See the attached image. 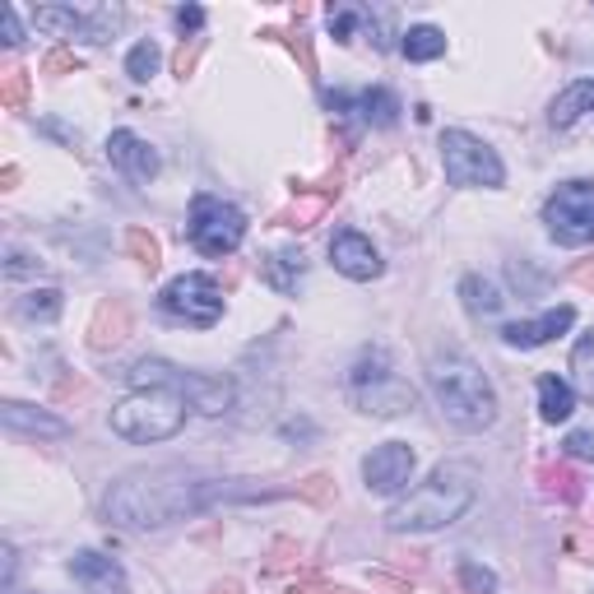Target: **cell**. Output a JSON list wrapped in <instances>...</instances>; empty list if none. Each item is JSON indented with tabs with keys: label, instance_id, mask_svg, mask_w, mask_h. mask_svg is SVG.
I'll use <instances>...</instances> for the list:
<instances>
[{
	"label": "cell",
	"instance_id": "obj_27",
	"mask_svg": "<svg viewBox=\"0 0 594 594\" xmlns=\"http://www.w3.org/2000/svg\"><path fill=\"white\" fill-rule=\"evenodd\" d=\"M126 251L135 256V265H140V270H148V274H154V270L163 265V247H158V237H154V233H144V228H130V233H126Z\"/></svg>",
	"mask_w": 594,
	"mask_h": 594
},
{
	"label": "cell",
	"instance_id": "obj_22",
	"mask_svg": "<svg viewBox=\"0 0 594 594\" xmlns=\"http://www.w3.org/2000/svg\"><path fill=\"white\" fill-rule=\"evenodd\" d=\"M460 297H464V311L474 316V321H492V316L501 311V288L492 284V278H483V274H464L460 278Z\"/></svg>",
	"mask_w": 594,
	"mask_h": 594
},
{
	"label": "cell",
	"instance_id": "obj_20",
	"mask_svg": "<svg viewBox=\"0 0 594 594\" xmlns=\"http://www.w3.org/2000/svg\"><path fill=\"white\" fill-rule=\"evenodd\" d=\"M330 107H358L367 126H395L400 121V98L390 88H367L358 98H344V93H334Z\"/></svg>",
	"mask_w": 594,
	"mask_h": 594
},
{
	"label": "cell",
	"instance_id": "obj_30",
	"mask_svg": "<svg viewBox=\"0 0 594 594\" xmlns=\"http://www.w3.org/2000/svg\"><path fill=\"white\" fill-rule=\"evenodd\" d=\"M460 585H464V594H497V571L478 567L474 557H464L460 562Z\"/></svg>",
	"mask_w": 594,
	"mask_h": 594
},
{
	"label": "cell",
	"instance_id": "obj_3",
	"mask_svg": "<svg viewBox=\"0 0 594 594\" xmlns=\"http://www.w3.org/2000/svg\"><path fill=\"white\" fill-rule=\"evenodd\" d=\"M427 381H432L441 414L451 418L460 432H483V427L497 423V390L488 381V371L474 358L441 353V358H432V367H427Z\"/></svg>",
	"mask_w": 594,
	"mask_h": 594
},
{
	"label": "cell",
	"instance_id": "obj_4",
	"mask_svg": "<svg viewBox=\"0 0 594 594\" xmlns=\"http://www.w3.org/2000/svg\"><path fill=\"white\" fill-rule=\"evenodd\" d=\"M130 385L135 390H173V395H181L186 404L195 408V414L204 418H218L228 414L237 390L228 377H204V371H186L177 363L167 358H140L135 367H130Z\"/></svg>",
	"mask_w": 594,
	"mask_h": 594
},
{
	"label": "cell",
	"instance_id": "obj_9",
	"mask_svg": "<svg viewBox=\"0 0 594 594\" xmlns=\"http://www.w3.org/2000/svg\"><path fill=\"white\" fill-rule=\"evenodd\" d=\"M544 223L562 247H590L594 241V181H562L544 204Z\"/></svg>",
	"mask_w": 594,
	"mask_h": 594
},
{
	"label": "cell",
	"instance_id": "obj_1",
	"mask_svg": "<svg viewBox=\"0 0 594 594\" xmlns=\"http://www.w3.org/2000/svg\"><path fill=\"white\" fill-rule=\"evenodd\" d=\"M228 497H270V492L237 488V483H218V478H191L181 470H135L111 483L103 507H107V520H117L126 530H158Z\"/></svg>",
	"mask_w": 594,
	"mask_h": 594
},
{
	"label": "cell",
	"instance_id": "obj_12",
	"mask_svg": "<svg viewBox=\"0 0 594 594\" xmlns=\"http://www.w3.org/2000/svg\"><path fill=\"white\" fill-rule=\"evenodd\" d=\"M548 126L553 135H562L571 144L594 140V80H575L571 88H562L548 107Z\"/></svg>",
	"mask_w": 594,
	"mask_h": 594
},
{
	"label": "cell",
	"instance_id": "obj_14",
	"mask_svg": "<svg viewBox=\"0 0 594 594\" xmlns=\"http://www.w3.org/2000/svg\"><path fill=\"white\" fill-rule=\"evenodd\" d=\"M330 260H334V270H340L344 278H353V284H371V278L381 274V251L371 247V241L363 233H334L330 241Z\"/></svg>",
	"mask_w": 594,
	"mask_h": 594
},
{
	"label": "cell",
	"instance_id": "obj_38",
	"mask_svg": "<svg viewBox=\"0 0 594 594\" xmlns=\"http://www.w3.org/2000/svg\"><path fill=\"white\" fill-rule=\"evenodd\" d=\"M567 278H571V284H581V288H594V256L581 260V265H571Z\"/></svg>",
	"mask_w": 594,
	"mask_h": 594
},
{
	"label": "cell",
	"instance_id": "obj_41",
	"mask_svg": "<svg viewBox=\"0 0 594 594\" xmlns=\"http://www.w3.org/2000/svg\"><path fill=\"white\" fill-rule=\"evenodd\" d=\"M14 585V548H5V590Z\"/></svg>",
	"mask_w": 594,
	"mask_h": 594
},
{
	"label": "cell",
	"instance_id": "obj_31",
	"mask_svg": "<svg viewBox=\"0 0 594 594\" xmlns=\"http://www.w3.org/2000/svg\"><path fill=\"white\" fill-rule=\"evenodd\" d=\"M538 478H544L548 492H557L562 501H581V478H575L571 470H557L553 464V470H538Z\"/></svg>",
	"mask_w": 594,
	"mask_h": 594
},
{
	"label": "cell",
	"instance_id": "obj_28",
	"mask_svg": "<svg viewBox=\"0 0 594 594\" xmlns=\"http://www.w3.org/2000/svg\"><path fill=\"white\" fill-rule=\"evenodd\" d=\"M325 204H330V195H302L293 210H284L274 223H284V228H311V223L325 214Z\"/></svg>",
	"mask_w": 594,
	"mask_h": 594
},
{
	"label": "cell",
	"instance_id": "obj_33",
	"mask_svg": "<svg viewBox=\"0 0 594 594\" xmlns=\"http://www.w3.org/2000/svg\"><path fill=\"white\" fill-rule=\"evenodd\" d=\"M74 70H80V56L66 51V47H56V51L43 56V74H74Z\"/></svg>",
	"mask_w": 594,
	"mask_h": 594
},
{
	"label": "cell",
	"instance_id": "obj_19",
	"mask_svg": "<svg viewBox=\"0 0 594 594\" xmlns=\"http://www.w3.org/2000/svg\"><path fill=\"white\" fill-rule=\"evenodd\" d=\"M0 418H5L10 432H33V437H70V423H66V418H51V414H43V408L19 404V400H5V404H0Z\"/></svg>",
	"mask_w": 594,
	"mask_h": 594
},
{
	"label": "cell",
	"instance_id": "obj_37",
	"mask_svg": "<svg viewBox=\"0 0 594 594\" xmlns=\"http://www.w3.org/2000/svg\"><path fill=\"white\" fill-rule=\"evenodd\" d=\"M195 56H200V37H191V47L181 43V51H177V74H181V80L195 70Z\"/></svg>",
	"mask_w": 594,
	"mask_h": 594
},
{
	"label": "cell",
	"instance_id": "obj_35",
	"mask_svg": "<svg viewBox=\"0 0 594 594\" xmlns=\"http://www.w3.org/2000/svg\"><path fill=\"white\" fill-rule=\"evenodd\" d=\"M562 451H567L571 460H594V432H571V437L562 441Z\"/></svg>",
	"mask_w": 594,
	"mask_h": 594
},
{
	"label": "cell",
	"instance_id": "obj_15",
	"mask_svg": "<svg viewBox=\"0 0 594 594\" xmlns=\"http://www.w3.org/2000/svg\"><path fill=\"white\" fill-rule=\"evenodd\" d=\"M107 158H111V167H121V173H126L130 181H154V177H158V167H163L158 148L148 144V140H140L135 130H111V140H107Z\"/></svg>",
	"mask_w": 594,
	"mask_h": 594
},
{
	"label": "cell",
	"instance_id": "obj_34",
	"mask_svg": "<svg viewBox=\"0 0 594 594\" xmlns=\"http://www.w3.org/2000/svg\"><path fill=\"white\" fill-rule=\"evenodd\" d=\"M330 492H334L330 474H311L307 483H297V497H307V501H330Z\"/></svg>",
	"mask_w": 594,
	"mask_h": 594
},
{
	"label": "cell",
	"instance_id": "obj_42",
	"mask_svg": "<svg viewBox=\"0 0 594 594\" xmlns=\"http://www.w3.org/2000/svg\"><path fill=\"white\" fill-rule=\"evenodd\" d=\"M297 594H325V585L321 581H302V585H297Z\"/></svg>",
	"mask_w": 594,
	"mask_h": 594
},
{
	"label": "cell",
	"instance_id": "obj_32",
	"mask_svg": "<svg viewBox=\"0 0 594 594\" xmlns=\"http://www.w3.org/2000/svg\"><path fill=\"white\" fill-rule=\"evenodd\" d=\"M0 103L14 107V111L28 103V70H5V80H0Z\"/></svg>",
	"mask_w": 594,
	"mask_h": 594
},
{
	"label": "cell",
	"instance_id": "obj_40",
	"mask_svg": "<svg viewBox=\"0 0 594 594\" xmlns=\"http://www.w3.org/2000/svg\"><path fill=\"white\" fill-rule=\"evenodd\" d=\"M210 594H241V585L237 581H218V585H210Z\"/></svg>",
	"mask_w": 594,
	"mask_h": 594
},
{
	"label": "cell",
	"instance_id": "obj_26",
	"mask_svg": "<svg viewBox=\"0 0 594 594\" xmlns=\"http://www.w3.org/2000/svg\"><path fill=\"white\" fill-rule=\"evenodd\" d=\"M571 377H575V390L594 404V330L571 348Z\"/></svg>",
	"mask_w": 594,
	"mask_h": 594
},
{
	"label": "cell",
	"instance_id": "obj_16",
	"mask_svg": "<svg viewBox=\"0 0 594 594\" xmlns=\"http://www.w3.org/2000/svg\"><path fill=\"white\" fill-rule=\"evenodd\" d=\"M70 575L84 585V594H130L126 585V571L117 557H103V553H93V548H80L70 557Z\"/></svg>",
	"mask_w": 594,
	"mask_h": 594
},
{
	"label": "cell",
	"instance_id": "obj_10",
	"mask_svg": "<svg viewBox=\"0 0 594 594\" xmlns=\"http://www.w3.org/2000/svg\"><path fill=\"white\" fill-rule=\"evenodd\" d=\"M33 24L51 37H80L88 47H103L121 33L126 10L121 5H93V10H66V5H43L33 10Z\"/></svg>",
	"mask_w": 594,
	"mask_h": 594
},
{
	"label": "cell",
	"instance_id": "obj_5",
	"mask_svg": "<svg viewBox=\"0 0 594 594\" xmlns=\"http://www.w3.org/2000/svg\"><path fill=\"white\" fill-rule=\"evenodd\" d=\"M186 414H191V404L173 395V390H130V395L117 400V408H111V432L121 441H135V445H158V441L181 432Z\"/></svg>",
	"mask_w": 594,
	"mask_h": 594
},
{
	"label": "cell",
	"instance_id": "obj_6",
	"mask_svg": "<svg viewBox=\"0 0 594 594\" xmlns=\"http://www.w3.org/2000/svg\"><path fill=\"white\" fill-rule=\"evenodd\" d=\"M348 400L371 418H400L418 404V390L404 377H395V367H390L381 348H371L348 371Z\"/></svg>",
	"mask_w": 594,
	"mask_h": 594
},
{
	"label": "cell",
	"instance_id": "obj_2",
	"mask_svg": "<svg viewBox=\"0 0 594 594\" xmlns=\"http://www.w3.org/2000/svg\"><path fill=\"white\" fill-rule=\"evenodd\" d=\"M478 497V474L470 464H437L427 483H418L404 501L385 511L390 534H427V530H445L474 507Z\"/></svg>",
	"mask_w": 594,
	"mask_h": 594
},
{
	"label": "cell",
	"instance_id": "obj_29",
	"mask_svg": "<svg viewBox=\"0 0 594 594\" xmlns=\"http://www.w3.org/2000/svg\"><path fill=\"white\" fill-rule=\"evenodd\" d=\"M158 61H163V51L154 43H140V47H130V56H126V74L135 84H144V80H154V74H158Z\"/></svg>",
	"mask_w": 594,
	"mask_h": 594
},
{
	"label": "cell",
	"instance_id": "obj_8",
	"mask_svg": "<svg viewBox=\"0 0 594 594\" xmlns=\"http://www.w3.org/2000/svg\"><path fill=\"white\" fill-rule=\"evenodd\" d=\"M441 163H445V181L460 186V191H474V186H488L497 191L507 181V167H501L497 148L483 144L470 130H445L441 135Z\"/></svg>",
	"mask_w": 594,
	"mask_h": 594
},
{
	"label": "cell",
	"instance_id": "obj_39",
	"mask_svg": "<svg viewBox=\"0 0 594 594\" xmlns=\"http://www.w3.org/2000/svg\"><path fill=\"white\" fill-rule=\"evenodd\" d=\"M200 24H204V10H200V5H181V10H177V28H181V33H186V28L195 33Z\"/></svg>",
	"mask_w": 594,
	"mask_h": 594
},
{
	"label": "cell",
	"instance_id": "obj_23",
	"mask_svg": "<svg viewBox=\"0 0 594 594\" xmlns=\"http://www.w3.org/2000/svg\"><path fill=\"white\" fill-rule=\"evenodd\" d=\"M24 321H37V325H47V321H56V316L66 311V297H61V288H33V293H24L19 297V307H14Z\"/></svg>",
	"mask_w": 594,
	"mask_h": 594
},
{
	"label": "cell",
	"instance_id": "obj_24",
	"mask_svg": "<svg viewBox=\"0 0 594 594\" xmlns=\"http://www.w3.org/2000/svg\"><path fill=\"white\" fill-rule=\"evenodd\" d=\"M400 51L408 56V61H437V56L445 51V33H441V28H432V24H414V28L404 33Z\"/></svg>",
	"mask_w": 594,
	"mask_h": 594
},
{
	"label": "cell",
	"instance_id": "obj_17",
	"mask_svg": "<svg viewBox=\"0 0 594 594\" xmlns=\"http://www.w3.org/2000/svg\"><path fill=\"white\" fill-rule=\"evenodd\" d=\"M575 325V307H553L544 316H534V321H511V325H501V340H507L511 348H538V344H548L557 340V334H567Z\"/></svg>",
	"mask_w": 594,
	"mask_h": 594
},
{
	"label": "cell",
	"instance_id": "obj_25",
	"mask_svg": "<svg viewBox=\"0 0 594 594\" xmlns=\"http://www.w3.org/2000/svg\"><path fill=\"white\" fill-rule=\"evenodd\" d=\"M307 270V256L302 251H274L270 260H265V278L278 288V293H293V284H297V274Z\"/></svg>",
	"mask_w": 594,
	"mask_h": 594
},
{
	"label": "cell",
	"instance_id": "obj_11",
	"mask_svg": "<svg viewBox=\"0 0 594 594\" xmlns=\"http://www.w3.org/2000/svg\"><path fill=\"white\" fill-rule=\"evenodd\" d=\"M158 307H163L167 321H181V325L204 330V325H214L218 316H223V288L214 284L210 274H177L173 284L163 288Z\"/></svg>",
	"mask_w": 594,
	"mask_h": 594
},
{
	"label": "cell",
	"instance_id": "obj_36",
	"mask_svg": "<svg viewBox=\"0 0 594 594\" xmlns=\"http://www.w3.org/2000/svg\"><path fill=\"white\" fill-rule=\"evenodd\" d=\"M0 28H5V47H24V28H19V14L10 5L0 14Z\"/></svg>",
	"mask_w": 594,
	"mask_h": 594
},
{
	"label": "cell",
	"instance_id": "obj_21",
	"mask_svg": "<svg viewBox=\"0 0 594 594\" xmlns=\"http://www.w3.org/2000/svg\"><path fill=\"white\" fill-rule=\"evenodd\" d=\"M575 414V385L562 377H538V418L544 423H567Z\"/></svg>",
	"mask_w": 594,
	"mask_h": 594
},
{
	"label": "cell",
	"instance_id": "obj_7",
	"mask_svg": "<svg viewBox=\"0 0 594 594\" xmlns=\"http://www.w3.org/2000/svg\"><path fill=\"white\" fill-rule=\"evenodd\" d=\"M186 237L191 247L210 260H223L233 256L241 241H247V214L237 204L218 200V195H195L191 200V223H186Z\"/></svg>",
	"mask_w": 594,
	"mask_h": 594
},
{
	"label": "cell",
	"instance_id": "obj_18",
	"mask_svg": "<svg viewBox=\"0 0 594 594\" xmlns=\"http://www.w3.org/2000/svg\"><path fill=\"white\" fill-rule=\"evenodd\" d=\"M126 334H130L126 302H117V297H103L98 311H93V321H88V348L93 353H107V348L126 344Z\"/></svg>",
	"mask_w": 594,
	"mask_h": 594
},
{
	"label": "cell",
	"instance_id": "obj_13",
	"mask_svg": "<svg viewBox=\"0 0 594 594\" xmlns=\"http://www.w3.org/2000/svg\"><path fill=\"white\" fill-rule=\"evenodd\" d=\"M414 445H404V441H385L377 445L367 460H363V483H367V492H400L408 488V478H414Z\"/></svg>",
	"mask_w": 594,
	"mask_h": 594
}]
</instances>
